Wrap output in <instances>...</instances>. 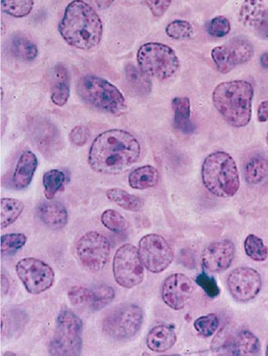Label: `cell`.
Listing matches in <instances>:
<instances>
[{
    "mask_svg": "<svg viewBox=\"0 0 268 356\" xmlns=\"http://www.w3.org/2000/svg\"><path fill=\"white\" fill-rule=\"evenodd\" d=\"M196 285L201 287L206 293L208 297L217 298L219 295L220 290L216 282L215 278L210 277L207 273H201L196 277Z\"/></svg>",
    "mask_w": 268,
    "mask_h": 356,
    "instance_id": "obj_39",
    "label": "cell"
},
{
    "mask_svg": "<svg viewBox=\"0 0 268 356\" xmlns=\"http://www.w3.org/2000/svg\"><path fill=\"white\" fill-rule=\"evenodd\" d=\"M266 142H267V147H268V133L267 134Z\"/></svg>",
    "mask_w": 268,
    "mask_h": 356,
    "instance_id": "obj_46",
    "label": "cell"
},
{
    "mask_svg": "<svg viewBox=\"0 0 268 356\" xmlns=\"http://www.w3.org/2000/svg\"><path fill=\"white\" fill-rule=\"evenodd\" d=\"M88 287L76 286L68 290V298L73 306H86L87 303Z\"/></svg>",
    "mask_w": 268,
    "mask_h": 356,
    "instance_id": "obj_40",
    "label": "cell"
},
{
    "mask_svg": "<svg viewBox=\"0 0 268 356\" xmlns=\"http://www.w3.org/2000/svg\"><path fill=\"white\" fill-rule=\"evenodd\" d=\"M144 322V311L135 304H124L110 311L104 317L102 328L115 340H126L135 336Z\"/></svg>",
    "mask_w": 268,
    "mask_h": 356,
    "instance_id": "obj_8",
    "label": "cell"
},
{
    "mask_svg": "<svg viewBox=\"0 0 268 356\" xmlns=\"http://www.w3.org/2000/svg\"><path fill=\"white\" fill-rule=\"evenodd\" d=\"M70 74L67 65L59 63L51 73V100L56 106H64L70 97Z\"/></svg>",
    "mask_w": 268,
    "mask_h": 356,
    "instance_id": "obj_20",
    "label": "cell"
},
{
    "mask_svg": "<svg viewBox=\"0 0 268 356\" xmlns=\"http://www.w3.org/2000/svg\"><path fill=\"white\" fill-rule=\"evenodd\" d=\"M109 200L128 211H140L144 206L141 197L133 195L120 188H112L106 191Z\"/></svg>",
    "mask_w": 268,
    "mask_h": 356,
    "instance_id": "obj_27",
    "label": "cell"
},
{
    "mask_svg": "<svg viewBox=\"0 0 268 356\" xmlns=\"http://www.w3.org/2000/svg\"><path fill=\"white\" fill-rule=\"evenodd\" d=\"M258 119L260 122H268V100H265L259 104L258 108Z\"/></svg>",
    "mask_w": 268,
    "mask_h": 356,
    "instance_id": "obj_43",
    "label": "cell"
},
{
    "mask_svg": "<svg viewBox=\"0 0 268 356\" xmlns=\"http://www.w3.org/2000/svg\"><path fill=\"white\" fill-rule=\"evenodd\" d=\"M254 88L246 80L220 83L214 89V106L222 118L235 128H243L250 122Z\"/></svg>",
    "mask_w": 268,
    "mask_h": 356,
    "instance_id": "obj_3",
    "label": "cell"
},
{
    "mask_svg": "<svg viewBox=\"0 0 268 356\" xmlns=\"http://www.w3.org/2000/svg\"><path fill=\"white\" fill-rule=\"evenodd\" d=\"M125 76H126L128 85L137 94H150L151 91L150 77L145 74L140 68H137L133 64H128L125 67Z\"/></svg>",
    "mask_w": 268,
    "mask_h": 356,
    "instance_id": "obj_28",
    "label": "cell"
},
{
    "mask_svg": "<svg viewBox=\"0 0 268 356\" xmlns=\"http://www.w3.org/2000/svg\"><path fill=\"white\" fill-rule=\"evenodd\" d=\"M254 54V47L249 40L234 38L213 49L211 51V58L220 73L228 74L237 65L250 61Z\"/></svg>",
    "mask_w": 268,
    "mask_h": 356,
    "instance_id": "obj_14",
    "label": "cell"
},
{
    "mask_svg": "<svg viewBox=\"0 0 268 356\" xmlns=\"http://www.w3.org/2000/svg\"><path fill=\"white\" fill-rule=\"evenodd\" d=\"M101 221L107 229L117 234H123L129 229L126 218L115 209H106L101 217Z\"/></svg>",
    "mask_w": 268,
    "mask_h": 356,
    "instance_id": "obj_33",
    "label": "cell"
},
{
    "mask_svg": "<svg viewBox=\"0 0 268 356\" xmlns=\"http://www.w3.org/2000/svg\"><path fill=\"white\" fill-rule=\"evenodd\" d=\"M111 242L97 232H89L80 238L76 254L83 266L92 272H99L106 267L111 255Z\"/></svg>",
    "mask_w": 268,
    "mask_h": 356,
    "instance_id": "obj_11",
    "label": "cell"
},
{
    "mask_svg": "<svg viewBox=\"0 0 268 356\" xmlns=\"http://www.w3.org/2000/svg\"><path fill=\"white\" fill-rule=\"evenodd\" d=\"M219 325V320L215 314L199 317L194 322L196 331L204 337H212L216 333Z\"/></svg>",
    "mask_w": 268,
    "mask_h": 356,
    "instance_id": "obj_37",
    "label": "cell"
},
{
    "mask_svg": "<svg viewBox=\"0 0 268 356\" xmlns=\"http://www.w3.org/2000/svg\"><path fill=\"white\" fill-rule=\"evenodd\" d=\"M8 52L15 59L23 62H31L37 58V44L24 34H14L8 41Z\"/></svg>",
    "mask_w": 268,
    "mask_h": 356,
    "instance_id": "obj_23",
    "label": "cell"
},
{
    "mask_svg": "<svg viewBox=\"0 0 268 356\" xmlns=\"http://www.w3.org/2000/svg\"><path fill=\"white\" fill-rule=\"evenodd\" d=\"M90 137V131L83 125L74 127L69 134V139L74 145L77 146L85 145Z\"/></svg>",
    "mask_w": 268,
    "mask_h": 356,
    "instance_id": "obj_41",
    "label": "cell"
},
{
    "mask_svg": "<svg viewBox=\"0 0 268 356\" xmlns=\"http://www.w3.org/2000/svg\"><path fill=\"white\" fill-rule=\"evenodd\" d=\"M103 26L97 12L85 1L71 2L65 8L59 33L69 46L90 50L100 44Z\"/></svg>",
    "mask_w": 268,
    "mask_h": 356,
    "instance_id": "obj_2",
    "label": "cell"
},
{
    "mask_svg": "<svg viewBox=\"0 0 268 356\" xmlns=\"http://www.w3.org/2000/svg\"><path fill=\"white\" fill-rule=\"evenodd\" d=\"M174 112L175 127L184 134H190L194 125L190 122V100L189 97H175L171 102Z\"/></svg>",
    "mask_w": 268,
    "mask_h": 356,
    "instance_id": "obj_26",
    "label": "cell"
},
{
    "mask_svg": "<svg viewBox=\"0 0 268 356\" xmlns=\"http://www.w3.org/2000/svg\"><path fill=\"white\" fill-rule=\"evenodd\" d=\"M115 297V289L110 286L89 289L86 307L93 311H99L108 306Z\"/></svg>",
    "mask_w": 268,
    "mask_h": 356,
    "instance_id": "obj_29",
    "label": "cell"
},
{
    "mask_svg": "<svg viewBox=\"0 0 268 356\" xmlns=\"http://www.w3.org/2000/svg\"><path fill=\"white\" fill-rule=\"evenodd\" d=\"M137 62L141 70L149 77L166 80L174 76L180 67V61L171 47L162 43L142 44L137 52Z\"/></svg>",
    "mask_w": 268,
    "mask_h": 356,
    "instance_id": "obj_7",
    "label": "cell"
},
{
    "mask_svg": "<svg viewBox=\"0 0 268 356\" xmlns=\"http://www.w3.org/2000/svg\"><path fill=\"white\" fill-rule=\"evenodd\" d=\"M240 20L246 28L256 33L262 40H268V3L266 1H245L241 6Z\"/></svg>",
    "mask_w": 268,
    "mask_h": 356,
    "instance_id": "obj_18",
    "label": "cell"
},
{
    "mask_svg": "<svg viewBox=\"0 0 268 356\" xmlns=\"http://www.w3.org/2000/svg\"><path fill=\"white\" fill-rule=\"evenodd\" d=\"M37 213L41 222L52 230L64 229L68 222L67 209L62 203L53 200L41 203Z\"/></svg>",
    "mask_w": 268,
    "mask_h": 356,
    "instance_id": "obj_19",
    "label": "cell"
},
{
    "mask_svg": "<svg viewBox=\"0 0 268 356\" xmlns=\"http://www.w3.org/2000/svg\"><path fill=\"white\" fill-rule=\"evenodd\" d=\"M244 248L246 256L254 261H266L268 257V248L265 245L263 239L257 235L250 234L246 237Z\"/></svg>",
    "mask_w": 268,
    "mask_h": 356,
    "instance_id": "obj_31",
    "label": "cell"
},
{
    "mask_svg": "<svg viewBox=\"0 0 268 356\" xmlns=\"http://www.w3.org/2000/svg\"><path fill=\"white\" fill-rule=\"evenodd\" d=\"M159 179V172L151 165H145L134 169L128 177L129 185L134 190H146V188H153L156 186Z\"/></svg>",
    "mask_w": 268,
    "mask_h": 356,
    "instance_id": "obj_25",
    "label": "cell"
},
{
    "mask_svg": "<svg viewBox=\"0 0 268 356\" xmlns=\"http://www.w3.org/2000/svg\"><path fill=\"white\" fill-rule=\"evenodd\" d=\"M195 287L186 275L174 274L166 278L162 287V300L176 311L183 310L192 298Z\"/></svg>",
    "mask_w": 268,
    "mask_h": 356,
    "instance_id": "obj_16",
    "label": "cell"
},
{
    "mask_svg": "<svg viewBox=\"0 0 268 356\" xmlns=\"http://www.w3.org/2000/svg\"><path fill=\"white\" fill-rule=\"evenodd\" d=\"M16 272L26 291L32 295L46 292L55 283L56 274L53 269L46 262L35 257L21 259L16 266Z\"/></svg>",
    "mask_w": 268,
    "mask_h": 356,
    "instance_id": "obj_10",
    "label": "cell"
},
{
    "mask_svg": "<svg viewBox=\"0 0 268 356\" xmlns=\"http://www.w3.org/2000/svg\"><path fill=\"white\" fill-rule=\"evenodd\" d=\"M145 4H147L148 8H150L151 13L155 17H160L168 10L169 6L171 4V0H160V1L146 0Z\"/></svg>",
    "mask_w": 268,
    "mask_h": 356,
    "instance_id": "obj_42",
    "label": "cell"
},
{
    "mask_svg": "<svg viewBox=\"0 0 268 356\" xmlns=\"http://www.w3.org/2000/svg\"><path fill=\"white\" fill-rule=\"evenodd\" d=\"M166 34L172 40H186L192 37L194 29L189 21L178 19L167 26Z\"/></svg>",
    "mask_w": 268,
    "mask_h": 356,
    "instance_id": "obj_36",
    "label": "cell"
},
{
    "mask_svg": "<svg viewBox=\"0 0 268 356\" xmlns=\"http://www.w3.org/2000/svg\"><path fill=\"white\" fill-rule=\"evenodd\" d=\"M65 181V173L58 170H49L43 176L44 196L49 200L55 198Z\"/></svg>",
    "mask_w": 268,
    "mask_h": 356,
    "instance_id": "obj_32",
    "label": "cell"
},
{
    "mask_svg": "<svg viewBox=\"0 0 268 356\" xmlns=\"http://www.w3.org/2000/svg\"><path fill=\"white\" fill-rule=\"evenodd\" d=\"M77 92L89 106L110 115L119 116L127 111V102L120 90L99 76H83L77 85Z\"/></svg>",
    "mask_w": 268,
    "mask_h": 356,
    "instance_id": "obj_5",
    "label": "cell"
},
{
    "mask_svg": "<svg viewBox=\"0 0 268 356\" xmlns=\"http://www.w3.org/2000/svg\"><path fill=\"white\" fill-rule=\"evenodd\" d=\"M141 155L139 140L129 131L112 129L94 139L89 151L91 169L102 175H118L130 168Z\"/></svg>",
    "mask_w": 268,
    "mask_h": 356,
    "instance_id": "obj_1",
    "label": "cell"
},
{
    "mask_svg": "<svg viewBox=\"0 0 268 356\" xmlns=\"http://www.w3.org/2000/svg\"><path fill=\"white\" fill-rule=\"evenodd\" d=\"M244 176L249 184H260L268 176V159L260 154L252 155L244 165Z\"/></svg>",
    "mask_w": 268,
    "mask_h": 356,
    "instance_id": "obj_24",
    "label": "cell"
},
{
    "mask_svg": "<svg viewBox=\"0 0 268 356\" xmlns=\"http://www.w3.org/2000/svg\"><path fill=\"white\" fill-rule=\"evenodd\" d=\"M34 4L32 0H2L1 10L12 17H23L31 14Z\"/></svg>",
    "mask_w": 268,
    "mask_h": 356,
    "instance_id": "obj_34",
    "label": "cell"
},
{
    "mask_svg": "<svg viewBox=\"0 0 268 356\" xmlns=\"http://www.w3.org/2000/svg\"><path fill=\"white\" fill-rule=\"evenodd\" d=\"M212 350L219 355H254L260 350V342L246 329L233 331L223 329L214 339Z\"/></svg>",
    "mask_w": 268,
    "mask_h": 356,
    "instance_id": "obj_12",
    "label": "cell"
},
{
    "mask_svg": "<svg viewBox=\"0 0 268 356\" xmlns=\"http://www.w3.org/2000/svg\"><path fill=\"white\" fill-rule=\"evenodd\" d=\"M260 64L262 67L268 70V52L264 53L260 56Z\"/></svg>",
    "mask_w": 268,
    "mask_h": 356,
    "instance_id": "obj_45",
    "label": "cell"
},
{
    "mask_svg": "<svg viewBox=\"0 0 268 356\" xmlns=\"http://www.w3.org/2000/svg\"><path fill=\"white\" fill-rule=\"evenodd\" d=\"M202 181L207 190L219 198L236 195L240 179L233 157L221 151L208 155L202 164Z\"/></svg>",
    "mask_w": 268,
    "mask_h": 356,
    "instance_id": "obj_4",
    "label": "cell"
},
{
    "mask_svg": "<svg viewBox=\"0 0 268 356\" xmlns=\"http://www.w3.org/2000/svg\"><path fill=\"white\" fill-rule=\"evenodd\" d=\"M231 21L224 16L214 17L208 28V34L214 38H224L231 32Z\"/></svg>",
    "mask_w": 268,
    "mask_h": 356,
    "instance_id": "obj_38",
    "label": "cell"
},
{
    "mask_svg": "<svg viewBox=\"0 0 268 356\" xmlns=\"http://www.w3.org/2000/svg\"><path fill=\"white\" fill-rule=\"evenodd\" d=\"M112 272L116 282L124 289H133L144 280V265L138 248L124 244L116 251L112 261Z\"/></svg>",
    "mask_w": 268,
    "mask_h": 356,
    "instance_id": "obj_9",
    "label": "cell"
},
{
    "mask_svg": "<svg viewBox=\"0 0 268 356\" xmlns=\"http://www.w3.org/2000/svg\"><path fill=\"white\" fill-rule=\"evenodd\" d=\"M266 355L268 356V345L267 346V352H266Z\"/></svg>",
    "mask_w": 268,
    "mask_h": 356,
    "instance_id": "obj_47",
    "label": "cell"
},
{
    "mask_svg": "<svg viewBox=\"0 0 268 356\" xmlns=\"http://www.w3.org/2000/svg\"><path fill=\"white\" fill-rule=\"evenodd\" d=\"M177 342L174 329L168 325H160L149 332L146 345L151 351L165 353L171 350Z\"/></svg>",
    "mask_w": 268,
    "mask_h": 356,
    "instance_id": "obj_22",
    "label": "cell"
},
{
    "mask_svg": "<svg viewBox=\"0 0 268 356\" xmlns=\"http://www.w3.org/2000/svg\"><path fill=\"white\" fill-rule=\"evenodd\" d=\"M24 203L19 200L3 198L1 200V229L8 228L16 222L24 211Z\"/></svg>",
    "mask_w": 268,
    "mask_h": 356,
    "instance_id": "obj_30",
    "label": "cell"
},
{
    "mask_svg": "<svg viewBox=\"0 0 268 356\" xmlns=\"http://www.w3.org/2000/svg\"><path fill=\"white\" fill-rule=\"evenodd\" d=\"M25 234L22 233H10L1 237V254L4 257L13 256L26 243Z\"/></svg>",
    "mask_w": 268,
    "mask_h": 356,
    "instance_id": "obj_35",
    "label": "cell"
},
{
    "mask_svg": "<svg viewBox=\"0 0 268 356\" xmlns=\"http://www.w3.org/2000/svg\"><path fill=\"white\" fill-rule=\"evenodd\" d=\"M37 164V158L32 152L25 151L20 155L12 177L14 188L17 191L25 190L31 184Z\"/></svg>",
    "mask_w": 268,
    "mask_h": 356,
    "instance_id": "obj_21",
    "label": "cell"
},
{
    "mask_svg": "<svg viewBox=\"0 0 268 356\" xmlns=\"http://www.w3.org/2000/svg\"><path fill=\"white\" fill-rule=\"evenodd\" d=\"M228 287L232 298L238 302H249L258 297L262 289V277L254 268L240 267L229 274Z\"/></svg>",
    "mask_w": 268,
    "mask_h": 356,
    "instance_id": "obj_15",
    "label": "cell"
},
{
    "mask_svg": "<svg viewBox=\"0 0 268 356\" xmlns=\"http://www.w3.org/2000/svg\"><path fill=\"white\" fill-rule=\"evenodd\" d=\"M138 250L144 267L154 274L162 273L174 261V250L160 235L148 234L142 237Z\"/></svg>",
    "mask_w": 268,
    "mask_h": 356,
    "instance_id": "obj_13",
    "label": "cell"
},
{
    "mask_svg": "<svg viewBox=\"0 0 268 356\" xmlns=\"http://www.w3.org/2000/svg\"><path fill=\"white\" fill-rule=\"evenodd\" d=\"M10 290V282H8V277L4 274L1 275V292L3 296H6Z\"/></svg>",
    "mask_w": 268,
    "mask_h": 356,
    "instance_id": "obj_44",
    "label": "cell"
},
{
    "mask_svg": "<svg viewBox=\"0 0 268 356\" xmlns=\"http://www.w3.org/2000/svg\"><path fill=\"white\" fill-rule=\"evenodd\" d=\"M236 256V248L229 239L213 242L202 254V265L211 273H221L231 268Z\"/></svg>",
    "mask_w": 268,
    "mask_h": 356,
    "instance_id": "obj_17",
    "label": "cell"
},
{
    "mask_svg": "<svg viewBox=\"0 0 268 356\" xmlns=\"http://www.w3.org/2000/svg\"><path fill=\"white\" fill-rule=\"evenodd\" d=\"M83 324L70 310H62L56 318L55 334L49 343V355L77 356L82 354Z\"/></svg>",
    "mask_w": 268,
    "mask_h": 356,
    "instance_id": "obj_6",
    "label": "cell"
}]
</instances>
